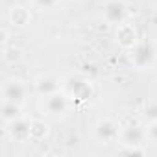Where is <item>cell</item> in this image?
Returning a JSON list of instances; mask_svg holds the SVG:
<instances>
[{
	"mask_svg": "<svg viewBox=\"0 0 157 157\" xmlns=\"http://www.w3.org/2000/svg\"><path fill=\"white\" fill-rule=\"evenodd\" d=\"M10 17H11V22H13V24H17V26H24V24L28 22V19H30L28 11H26L24 8H21V6L13 8Z\"/></svg>",
	"mask_w": 157,
	"mask_h": 157,
	"instance_id": "cell-12",
	"label": "cell"
},
{
	"mask_svg": "<svg viewBox=\"0 0 157 157\" xmlns=\"http://www.w3.org/2000/svg\"><path fill=\"white\" fill-rule=\"evenodd\" d=\"M21 104H15V102H2V118L6 122H13L15 118L21 117Z\"/></svg>",
	"mask_w": 157,
	"mask_h": 157,
	"instance_id": "cell-10",
	"label": "cell"
},
{
	"mask_svg": "<svg viewBox=\"0 0 157 157\" xmlns=\"http://www.w3.org/2000/svg\"><path fill=\"white\" fill-rule=\"evenodd\" d=\"M2 96L6 102H15V104H22L24 96H26V89L19 80H11L4 85L2 89Z\"/></svg>",
	"mask_w": 157,
	"mask_h": 157,
	"instance_id": "cell-6",
	"label": "cell"
},
{
	"mask_svg": "<svg viewBox=\"0 0 157 157\" xmlns=\"http://www.w3.org/2000/svg\"><path fill=\"white\" fill-rule=\"evenodd\" d=\"M126 13H128V8H126L124 0H109L104 6V17H105L107 22L122 24L124 19H126Z\"/></svg>",
	"mask_w": 157,
	"mask_h": 157,
	"instance_id": "cell-3",
	"label": "cell"
},
{
	"mask_svg": "<svg viewBox=\"0 0 157 157\" xmlns=\"http://www.w3.org/2000/svg\"><path fill=\"white\" fill-rule=\"evenodd\" d=\"M142 117L148 120V122H157V102H151L144 107L142 111Z\"/></svg>",
	"mask_w": 157,
	"mask_h": 157,
	"instance_id": "cell-14",
	"label": "cell"
},
{
	"mask_svg": "<svg viewBox=\"0 0 157 157\" xmlns=\"http://www.w3.org/2000/svg\"><path fill=\"white\" fill-rule=\"evenodd\" d=\"M65 91L68 96L76 98V100H89L91 94H93V89H91V83L87 78L80 76V74H74V76H68L65 80Z\"/></svg>",
	"mask_w": 157,
	"mask_h": 157,
	"instance_id": "cell-1",
	"label": "cell"
},
{
	"mask_svg": "<svg viewBox=\"0 0 157 157\" xmlns=\"http://www.w3.org/2000/svg\"><path fill=\"white\" fill-rule=\"evenodd\" d=\"M35 91L43 96L54 94V93L59 91V80H56L54 76H41L35 82Z\"/></svg>",
	"mask_w": 157,
	"mask_h": 157,
	"instance_id": "cell-9",
	"label": "cell"
},
{
	"mask_svg": "<svg viewBox=\"0 0 157 157\" xmlns=\"http://www.w3.org/2000/svg\"><path fill=\"white\" fill-rule=\"evenodd\" d=\"M46 135V124L43 120H32V139H43Z\"/></svg>",
	"mask_w": 157,
	"mask_h": 157,
	"instance_id": "cell-13",
	"label": "cell"
},
{
	"mask_svg": "<svg viewBox=\"0 0 157 157\" xmlns=\"http://www.w3.org/2000/svg\"><path fill=\"white\" fill-rule=\"evenodd\" d=\"M10 133L17 142H24V140L32 139V122L19 117L13 122H10Z\"/></svg>",
	"mask_w": 157,
	"mask_h": 157,
	"instance_id": "cell-5",
	"label": "cell"
},
{
	"mask_svg": "<svg viewBox=\"0 0 157 157\" xmlns=\"http://www.w3.org/2000/svg\"><path fill=\"white\" fill-rule=\"evenodd\" d=\"M117 37H118V41H120L124 46H131V44L135 43V32H133V28H129V26H120Z\"/></svg>",
	"mask_w": 157,
	"mask_h": 157,
	"instance_id": "cell-11",
	"label": "cell"
},
{
	"mask_svg": "<svg viewBox=\"0 0 157 157\" xmlns=\"http://www.w3.org/2000/svg\"><path fill=\"white\" fill-rule=\"evenodd\" d=\"M155 59V48L151 43H137L131 48V63L137 68H146L153 63Z\"/></svg>",
	"mask_w": 157,
	"mask_h": 157,
	"instance_id": "cell-2",
	"label": "cell"
},
{
	"mask_svg": "<svg viewBox=\"0 0 157 157\" xmlns=\"http://www.w3.org/2000/svg\"><path fill=\"white\" fill-rule=\"evenodd\" d=\"M146 131L140 126H128L122 131V144H131V146H142L146 139Z\"/></svg>",
	"mask_w": 157,
	"mask_h": 157,
	"instance_id": "cell-8",
	"label": "cell"
},
{
	"mask_svg": "<svg viewBox=\"0 0 157 157\" xmlns=\"http://www.w3.org/2000/svg\"><path fill=\"white\" fill-rule=\"evenodd\" d=\"M39 10H54L57 6V0H33Z\"/></svg>",
	"mask_w": 157,
	"mask_h": 157,
	"instance_id": "cell-16",
	"label": "cell"
},
{
	"mask_svg": "<svg viewBox=\"0 0 157 157\" xmlns=\"http://www.w3.org/2000/svg\"><path fill=\"white\" fill-rule=\"evenodd\" d=\"M94 135H96V139L102 140V142H113V140L118 137V126H117L113 120L104 118V120H100V122L96 124Z\"/></svg>",
	"mask_w": 157,
	"mask_h": 157,
	"instance_id": "cell-4",
	"label": "cell"
},
{
	"mask_svg": "<svg viewBox=\"0 0 157 157\" xmlns=\"http://www.w3.org/2000/svg\"><path fill=\"white\" fill-rule=\"evenodd\" d=\"M146 135H148L150 140L157 142V122H150V126H148V129H146Z\"/></svg>",
	"mask_w": 157,
	"mask_h": 157,
	"instance_id": "cell-17",
	"label": "cell"
},
{
	"mask_svg": "<svg viewBox=\"0 0 157 157\" xmlns=\"http://www.w3.org/2000/svg\"><path fill=\"white\" fill-rule=\"evenodd\" d=\"M124 155H144V148L142 146H131V144H124V148L118 151Z\"/></svg>",
	"mask_w": 157,
	"mask_h": 157,
	"instance_id": "cell-15",
	"label": "cell"
},
{
	"mask_svg": "<svg viewBox=\"0 0 157 157\" xmlns=\"http://www.w3.org/2000/svg\"><path fill=\"white\" fill-rule=\"evenodd\" d=\"M46 100H44V109L50 113V115H63L65 111H67V105H68V102H67V96L63 94V93H54V94H48V96H44Z\"/></svg>",
	"mask_w": 157,
	"mask_h": 157,
	"instance_id": "cell-7",
	"label": "cell"
}]
</instances>
